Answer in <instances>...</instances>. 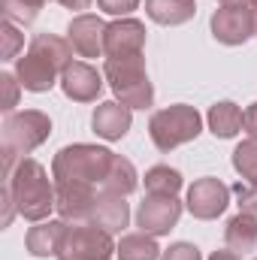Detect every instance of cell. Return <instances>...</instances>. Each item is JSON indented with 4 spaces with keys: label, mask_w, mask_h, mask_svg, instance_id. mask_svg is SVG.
Here are the masks:
<instances>
[{
    "label": "cell",
    "mask_w": 257,
    "mask_h": 260,
    "mask_svg": "<svg viewBox=\"0 0 257 260\" xmlns=\"http://www.w3.org/2000/svg\"><path fill=\"white\" fill-rule=\"evenodd\" d=\"M70 64H73L70 40L55 37V34H37L30 40L27 52L15 61V79L21 82L24 91L43 94L61 82V76Z\"/></svg>",
    "instance_id": "cell-1"
},
{
    "label": "cell",
    "mask_w": 257,
    "mask_h": 260,
    "mask_svg": "<svg viewBox=\"0 0 257 260\" xmlns=\"http://www.w3.org/2000/svg\"><path fill=\"white\" fill-rule=\"evenodd\" d=\"M6 188L24 221L40 224L55 209V182L49 179L46 167L34 157H21L15 164V170L6 176Z\"/></svg>",
    "instance_id": "cell-2"
},
{
    "label": "cell",
    "mask_w": 257,
    "mask_h": 260,
    "mask_svg": "<svg viewBox=\"0 0 257 260\" xmlns=\"http://www.w3.org/2000/svg\"><path fill=\"white\" fill-rule=\"evenodd\" d=\"M52 133V118L40 109H24V112H12L3 118L0 127V148H3V179L15 170V164L30 154L34 148H40Z\"/></svg>",
    "instance_id": "cell-3"
},
{
    "label": "cell",
    "mask_w": 257,
    "mask_h": 260,
    "mask_svg": "<svg viewBox=\"0 0 257 260\" xmlns=\"http://www.w3.org/2000/svg\"><path fill=\"white\" fill-rule=\"evenodd\" d=\"M112 157H115V151H109L103 145H88V142L64 145L52 160V179L55 182H85V185L103 188Z\"/></svg>",
    "instance_id": "cell-4"
},
{
    "label": "cell",
    "mask_w": 257,
    "mask_h": 260,
    "mask_svg": "<svg viewBox=\"0 0 257 260\" xmlns=\"http://www.w3.org/2000/svg\"><path fill=\"white\" fill-rule=\"evenodd\" d=\"M103 76L118 97L130 109H148L154 103V85L148 82L145 73V58L142 55H127V58H106L103 61Z\"/></svg>",
    "instance_id": "cell-5"
},
{
    "label": "cell",
    "mask_w": 257,
    "mask_h": 260,
    "mask_svg": "<svg viewBox=\"0 0 257 260\" xmlns=\"http://www.w3.org/2000/svg\"><path fill=\"white\" fill-rule=\"evenodd\" d=\"M203 130L200 112L188 103H173L167 109H157L148 118V136L157 145V151H173L185 142H191Z\"/></svg>",
    "instance_id": "cell-6"
},
{
    "label": "cell",
    "mask_w": 257,
    "mask_h": 260,
    "mask_svg": "<svg viewBox=\"0 0 257 260\" xmlns=\"http://www.w3.org/2000/svg\"><path fill=\"white\" fill-rule=\"evenodd\" d=\"M115 248L118 245L112 242V233H106L94 221H79V224H67L58 260H109Z\"/></svg>",
    "instance_id": "cell-7"
},
{
    "label": "cell",
    "mask_w": 257,
    "mask_h": 260,
    "mask_svg": "<svg viewBox=\"0 0 257 260\" xmlns=\"http://www.w3.org/2000/svg\"><path fill=\"white\" fill-rule=\"evenodd\" d=\"M182 218V203L176 197L148 194L136 209V227L148 236H167Z\"/></svg>",
    "instance_id": "cell-8"
},
{
    "label": "cell",
    "mask_w": 257,
    "mask_h": 260,
    "mask_svg": "<svg viewBox=\"0 0 257 260\" xmlns=\"http://www.w3.org/2000/svg\"><path fill=\"white\" fill-rule=\"evenodd\" d=\"M97 194L100 191L94 185H85V182H55V209L70 224L91 221Z\"/></svg>",
    "instance_id": "cell-9"
},
{
    "label": "cell",
    "mask_w": 257,
    "mask_h": 260,
    "mask_svg": "<svg viewBox=\"0 0 257 260\" xmlns=\"http://www.w3.org/2000/svg\"><path fill=\"white\" fill-rule=\"evenodd\" d=\"M230 188L221 179H197L188 188V212L200 221H212L218 215H224V209L230 206Z\"/></svg>",
    "instance_id": "cell-10"
},
{
    "label": "cell",
    "mask_w": 257,
    "mask_h": 260,
    "mask_svg": "<svg viewBox=\"0 0 257 260\" xmlns=\"http://www.w3.org/2000/svg\"><path fill=\"white\" fill-rule=\"evenodd\" d=\"M209 27L221 46H242L254 37V12L236 9V6H221V9H215Z\"/></svg>",
    "instance_id": "cell-11"
},
{
    "label": "cell",
    "mask_w": 257,
    "mask_h": 260,
    "mask_svg": "<svg viewBox=\"0 0 257 260\" xmlns=\"http://www.w3.org/2000/svg\"><path fill=\"white\" fill-rule=\"evenodd\" d=\"M145 49V24L136 18H115L106 24V40H103V55L106 58H127L142 55Z\"/></svg>",
    "instance_id": "cell-12"
},
{
    "label": "cell",
    "mask_w": 257,
    "mask_h": 260,
    "mask_svg": "<svg viewBox=\"0 0 257 260\" xmlns=\"http://www.w3.org/2000/svg\"><path fill=\"white\" fill-rule=\"evenodd\" d=\"M67 40L73 46L76 55L82 58H100L103 55V40H106V21L100 15L82 12L70 21L67 27Z\"/></svg>",
    "instance_id": "cell-13"
},
{
    "label": "cell",
    "mask_w": 257,
    "mask_h": 260,
    "mask_svg": "<svg viewBox=\"0 0 257 260\" xmlns=\"http://www.w3.org/2000/svg\"><path fill=\"white\" fill-rule=\"evenodd\" d=\"M103 73L85 61H73L61 76V91L73 103H94L103 91Z\"/></svg>",
    "instance_id": "cell-14"
},
{
    "label": "cell",
    "mask_w": 257,
    "mask_h": 260,
    "mask_svg": "<svg viewBox=\"0 0 257 260\" xmlns=\"http://www.w3.org/2000/svg\"><path fill=\"white\" fill-rule=\"evenodd\" d=\"M133 109L124 106V103H118V100H106V103H100L97 109H94V115H91V127L97 136H103L106 142H118V139H124L127 136L130 124H133V115H130Z\"/></svg>",
    "instance_id": "cell-15"
},
{
    "label": "cell",
    "mask_w": 257,
    "mask_h": 260,
    "mask_svg": "<svg viewBox=\"0 0 257 260\" xmlns=\"http://www.w3.org/2000/svg\"><path fill=\"white\" fill-rule=\"evenodd\" d=\"M91 221L97 227H103L106 233H121L130 224V206L121 194H109V191H100L97 203H94V215Z\"/></svg>",
    "instance_id": "cell-16"
},
{
    "label": "cell",
    "mask_w": 257,
    "mask_h": 260,
    "mask_svg": "<svg viewBox=\"0 0 257 260\" xmlns=\"http://www.w3.org/2000/svg\"><path fill=\"white\" fill-rule=\"evenodd\" d=\"M67 224L64 218L58 221H40L37 227L27 230L24 236V245H27V254L34 257H58V248H61V239L67 233Z\"/></svg>",
    "instance_id": "cell-17"
},
{
    "label": "cell",
    "mask_w": 257,
    "mask_h": 260,
    "mask_svg": "<svg viewBox=\"0 0 257 260\" xmlns=\"http://www.w3.org/2000/svg\"><path fill=\"white\" fill-rule=\"evenodd\" d=\"M224 242L230 251L236 254H248L257 248V215H248V212H239L227 221L224 227Z\"/></svg>",
    "instance_id": "cell-18"
},
{
    "label": "cell",
    "mask_w": 257,
    "mask_h": 260,
    "mask_svg": "<svg viewBox=\"0 0 257 260\" xmlns=\"http://www.w3.org/2000/svg\"><path fill=\"white\" fill-rule=\"evenodd\" d=\"M145 12L157 24L179 27L197 15V3L194 0H145Z\"/></svg>",
    "instance_id": "cell-19"
},
{
    "label": "cell",
    "mask_w": 257,
    "mask_h": 260,
    "mask_svg": "<svg viewBox=\"0 0 257 260\" xmlns=\"http://www.w3.org/2000/svg\"><path fill=\"white\" fill-rule=\"evenodd\" d=\"M206 121H209V130H212L218 139H233L239 130L245 127V112H242L236 103L221 100V103H215V106L209 109Z\"/></svg>",
    "instance_id": "cell-20"
},
{
    "label": "cell",
    "mask_w": 257,
    "mask_h": 260,
    "mask_svg": "<svg viewBox=\"0 0 257 260\" xmlns=\"http://www.w3.org/2000/svg\"><path fill=\"white\" fill-rule=\"evenodd\" d=\"M136 185H139L136 167L130 164L127 157L115 154V157H112V167H109V173H106V179H103V188H100V191L127 197V194H133V191H136Z\"/></svg>",
    "instance_id": "cell-21"
},
{
    "label": "cell",
    "mask_w": 257,
    "mask_h": 260,
    "mask_svg": "<svg viewBox=\"0 0 257 260\" xmlns=\"http://www.w3.org/2000/svg\"><path fill=\"white\" fill-rule=\"evenodd\" d=\"M115 254H118V260H160L164 251L157 248L154 236H148V233L139 230V233H127V236H121Z\"/></svg>",
    "instance_id": "cell-22"
},
{
    "label": "cell",
    "mask_w": 257,
    "mask_h": 260,
    "mask_svg": "<svg viewBox=\"0 0 257 260\" xmlns=\"http://www.w3.org/2000/svg\"><path fill=\"white\" fill-rule=\"evenodd\" d=\"M145 191L148 194H164V197H176L182 191V173L173 167H151L145 173Z\"/></svg>",
    "instance_id": "cell-23"
},
{
    "label": "cell",
    "mask_w": 257,
    "mask_h": 260,
    "mask_svg": "<svg viewBox=\"0 0 257 260\" xmlns=\"http://www.w3.org/2000/svg\"><path fill=\"white\" fill-rule=\"evenodd\" d=\"M46 0H0V9H3V21H12V24H30L40 9H43Z\"/></svg>",
    "instance_id": "cell-24"
},
{
    "label": "cell",
    "mask_w": 257,
    "mask_h": 260,
    "mask_svg": "<svg viewBox=\"0 0 257 260\" xmlns=\"http://www.w3.org/2000/svg\"><path fill=\"white\" fill-rule=\"evenodd\" d=\"M233 170L242 182H257V139H245L233 148Z\"/></svg>",
    "instance_id": "cell-25"
},
{
    "label": "cell",
    "mask_w": 257,
    "mask_h": 260,
    "mask_svg": "<svg viewBox=\"0 0 257 260\" xmlns=\"http://www.w3.org/2000/svg\"><path fill=\"white\" fill-rule=\"evenodd\" d=\"M0 40H3V49H0L3 61L18 58V52L24 49V34H21L18 24H12V21H3V27H0Z\"/></svg>",
    "instance_id": "cell-26"
},
{
    "label": "cell",
    "mask_w": 257,
    "mask_h": 260,
    "mask_svg": "<svg viewBox=\"0 0 257 260\" xmlns=\"http://www.w3.org/2000/svg\"><path fill=\"white\" fill-rule=\"evenodd\" d=\"M0 88H3V103L0 109L6 115H12V109L18 106V91H21V82L12 76V73H0Z\"/></svg>",
    "instance_id": "cell-27"
},
{
    "label": "cell",
    "mask_w": 257,
    "mask_h": 260,
    "mask_svg": "<svg viewBox=\"0 0 257 260\" xmlns=\"http://www.w3.org/2000/svg\"><path fill=\"white\" fill-rule=\"evenodd\" d=\"M230 191H233V197H236V203H239L242 212L257 215V182H236Z\"/></svg>",
    "instance_id": "cell-28"
},
{
    "label": "cell",
    "mask_w": 257,
    "mask_h": 260,
    "mask_svg": "<svg viewBox=\"0 0 257 260\" xmlns=\"http://www.w3.org/2000/svg\"><path fill=\"white\" fill-rule=\"evenodd\" d=\"M97 6H100L106 15H115V18H127L130 12L139 6V0H97Z\"/></svg>",
    "instance_id": "cell-29"
},
{
    "label": "cell",
    "mask_w": 257,
    "mask_h": 260,
    "mask_svg": "<svg viewBox=\"0 0 257 260\" xmlns=\"http://www.w3.org/2000/svg\"><path fill=\"white\" fill-rule=\"evenodd\" d=\"M160 260H203V257H200V248L197 245H191V242H176V245H170L160 254Z\"/></svg>",
    "instance_id": "cell-30"
},
{
    "label": "cell",
    "mask_w": 257,
    "mask_h": 260,
    "mask_svg": "<svg viewBox=\"0 0 257 260\" xmlns=\"http://www.w3.org/2000/svg\"><path fill=\"white\" fill-rule=\"evenodd\" d=\"M245 133H248V139H257V103L245 109Z\"/></svg>",
    "instance_id": "cell-31"
},
{
    "label": "cell",
    "mask_w": 257,
    "mask_h": 260,
    "mask_svg": "<svg viewBox=\"0 0 257 260\" xmlns=\"http://www.w3.org/2000/svg\"><path fill=\"white\" fill-rule=\"evenodd\" d=\"M58 3H61V6H67V9H76V12L82 15V9H88L94 0H58Z\"/></svg>",
    "instance_id": "cell-32"
},
{
    "label": "cell",
    "mask_w": 257,
    "mask_h": 260,
    "mask_svg": "<svg viewBox=\"0 0 257 260\" xmlns=\"http://www.w3.org/2000/svg\"><path fill=\"white\" fill-rule=\"evenodd\" d=\"M221 6H236V9H251L254 0H218Z\"/></svg>",
    "instance_id": "cell-33"
},
{
    "label": "cell",
    "mask_w": 257,
    "mask_h": 260,
    "mask_svg": "<svg viewBox=\"0 0 257 260\" xmlns=\"http://www.w3.org/2000/svg\"><path fill=\"white\" fill-rule=\"evenodd\" d=\"M209 260H239V254L227 248V251H212V254H209Z\"/></svg>",
    "instance_id": "cell-34"
},
{
    "label": "cell",
    "mask_w": 257,
    "mask_h": 260,
    "mask_svg": "<svg viewBox=\"0 0 257 260\" xmlns=\"http://www.w3.org/2000/svg\"><path fill=\"white\" fill-rule=\"evenodd\" d=\"M254 12V37H257V9H251Z\"/></svg>",
    "instance_id": "cell-35"
},
{
    "label": "cell",
    "mask_w": 257,
    "mask_h": 260,
    "mask_svg": "<svg viewBox=\"0 0 257 260\" xmlns=\"http://www.w3.org/2000/svg\"><path fill=\"white\" fill-rule=\"evenodd\" d=\"M251 9H257V0H254V6H251Z\"/></svg>",
    "instance_id": "cell-36"
},
{
    "label": "cell",
    "mask_w": 257,
    "mask_h": 260,
    "mask_svg": "<svg viewBox=\"0 0 257 260\" xmlns=\"http://www.w3.org/2000/svg\"><path fill=\"white\" fill-rule=\"evenodd\" d=\"M254 260H257V257H254Z\"/></svg>",
    "instance_id": "cell-37"
}]
</instances>
